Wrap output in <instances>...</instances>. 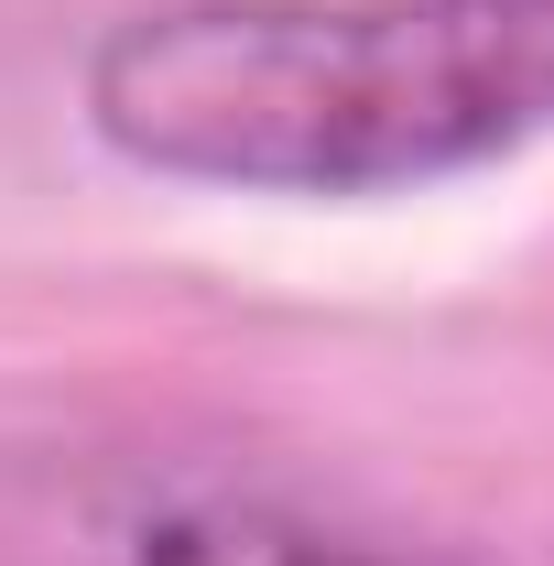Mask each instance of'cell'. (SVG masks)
Wrapping results in <instances>:
<instances>
[{"mask_svg": "<svg viewBox=\"0 0 554 566\" xmlns=\"http://www.w3.org/2000/svg\"><path fill=\"white\" fill-rule=\"evenodd\" d=\"M87 132L251 197L435 186L554 132V0H152L87 55Z\"/></svg>", "mask_w": 554, "mask_h": 566, "instance_id": "cell-1", "label": "cell"}, {"mask_svg": "<svg viewBox=\"0 0 554 566\" xmlns=\"http://www.w3.org/2000/svg\"><path fill=\"white\" fill-rule=\"evenodd\" d=\"M0 566H457L228 458H33L0 469Z\"/></svg>", "mask_w": 554, "mask_h": 566, "instance_id": "cell-2", "label": "cell"}]
</instances>
